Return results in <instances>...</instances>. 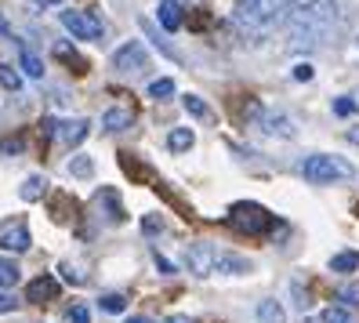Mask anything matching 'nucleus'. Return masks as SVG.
<instances>
[{
  "label": "nucleus",
  "mask_w": 359,
  "mask_h": 323,
  "mask_svg": "<svg viewBox=\"0 0 359 323\" xmlns=\"http://www.w3.org/2000/svg\"><path fill=\"white\" fill-rule=\"evenodd\" d=\"M341 26H345L341 0H302L287 18V37L294 51H316L327 48L341 33Z\"/></svg>",
  "instance_id": "1"
},
{
  "label": "nucleus",
  "mask_w": 359,
  "mask_h": 323,
  "mask_svg": "<svg viewBox=\"0 0 359 323\" xmlns=\"http://www.w3.org/2000/svg\"><path fill=\"white\" fill-rule=\"evenodd\" d=\"M298 8V0H236L232 4V22L247 37H262L287 22L290 11Z\"/></svg>",
  "instance_id": "2"
},
{
  "label": "nucleus",
  "mask_w": 359,
  "mask_h": 323,
  "mask_svg": "<svg viewBox=\"0 0 359 323\" xmlns=\"http://www.w3.org/2000/svg\"><path fill=\"white\" fill-rule=\"evenodd\" d=\"M302 175L316 185H330V182H345L355 175V167L345 157H334V153H312L302 160Z\"/></svg>",
  "instance_id": "3"
},
{
  "label": "nucleus",
  "mask_w": 359,
  "mask_h": 323,
  "mask_svg": "<svg viewBox=\"0 0 359 323\" xmlns=\"http://www.w3.org/2000/svg\"><path fill=\"white\" fill-rule=\"evenodd\" d=\"M229 225L236 232H247V236H262L272 229V214L262 207V204H250V200H240L229 207Z\"/></svg>",
  "instance_id": "4"
},
{
  "label": "nucleus",
  "mask_w": 359,
  "mask_h": 323,
  "mask_svg": "<svg viewBox=\"0 0 359 323\" xmlns=\"http://www.w3.org/2000/svg\"><path fill=\"white\" fill-rule=\"evenodd\" d=\"M145 66H149V51H145L142 40H128V44L116 48V55H113V70L123 73V77H135Z\"/></svg>",
  "instance_id": "5"
},
{
  "label": "nucleus",
  "mask_w": 359,
  "mask_h": 323,
  "mask_svg": "<svg viewBox=\"0 0 359 323\" xmlns=\"http://www.w3.org/2000/svg\"><path fill=\"white\" fill-rule=\"evenodd\" d=\"M218 247L215 244H189L185 247V269L193 276H210L218 272Z\"/></svg>",
  "instance_id": "6"
},
{
  "label": "nucleus",
  "mask_w": 359,
  "mask_h": 323,
  "mask_svg": "<svg viewBox=\"0 0 359 323\" xmlns=\"http://www.w3.org/2000/svg\"><path fill=\"white\" fill-rule=\"evenodd\" d=\"M58 18L76 40H102V22L91 11H73L69 8V11H58Z\"/></svg>",
  "instance_id": "7"
},
{
  "label": "nucleus",
  "mask_w": 359,
  "mask_h": 323,
  "mask_svg": "<svg viewBox=\"0 0 359 323\" xmlns=\"http://www.w3.org/2000/svg\"><path fill=\"white\" fill-rule=\"evenodd\" d=\"M33 236H29V225L22 218H11V222H0V251L8 254H22L29 251Z\"/></svg>",
  "instance_id": "8"
},
{
  "label": "nucleus",
  "mask_w": 359,
  "mask_h": 323,
  "mask_svg": "<svg viewBox=\"0 0 359 323\" xmlns=\"http://www.w3.org/2000/svg\"><path fill=\"white\" fill-rule=\"evenodd\" d=\"M88 120H44V135H55L62 145H80L83 138H88Z\"/></svg>",
  "instance_id": "9"
},
{
  "label": "nucleus",
  "mask_w": 359,
  "mask_h": 323,
  "mask_svg": "<svg viewBox=\"0 0 359 323\" xmlns=\"http://www.w3.org/2000/svg\"><path fill=\"white\" fill-rule=\"evenodd\" d=\"M255 124L262 135H272V138H294V120L283 117V113H269V110H255Z\"/></svg>",
  "instance_id": "10"
},
{
  "label": "nucleus",
  "mask_w": 359,
  "mask_h": 323,
  "mask_svg": "<svg viewBox=\"0 0 359 323\" xmlns=\"http://www.w3.org/2000/svg\"><path fill=\"white\" fill-rule=\"evenodd\" d=\"M58 294V279L55 276H36L29 279V287H26V301H33V305H44V301H51Z\"/></svg>",
  "instance_id": "11"
},
{
  "label": "nucleus",
  "mask_w": 359,
  "mask_h": 323,
  "mask_svg": "<svg viewBox=\"0 0 359 323\" xmlns=\"http://www.w3.org/2000/svg\"><path fill=\"white\" fill-rule=\"evenodd\" d=\"M156 18H160V26H163L167 33H175V29L185 22V8H182V0H160Z\"/></svg>",
  "instance_id": "12"
},
{
  "label": "nucleus",
  "mask_w": 359,
  "mask_h": 323,
  "mask_svg": "<svg viewBox=\"0 0 359 323\" xmlns=\"http://www.w3.org/2000/svg\"><path fill=\"white\" fill-rule=\"evenodd\" d=\"M131 124H135V113L123 110V105H113V110L102 113V127H105V131H128Z\"/></svg>",
  "instance_id": "13"
},
{
  "label": "nucleus",
  "mask_w": 359,
  "mask_h": 323,
  "mask_svg": "<svg viewBox=\"0 0 359 323\" xmlns=\"http://www.w3.org/2000/svg\"><path fill=\"white\" fill-rule=\"evenodd\" d=\"M193 142H196V135L189 131V127H175V131L167 135V145H171L175 153H185V149H193Z\"/></svg>",
  "instance_id": "14"
},
{
  "label": "nucleus",
  "mask_w": 359,
  "mask_h": 323,
  "mask_svg": "<svg viewBox=\"0 0 359 323\" xmlns=\"http://www.w3.org/2000/svg\"><path fill=\"white\" fill-rule=\"evenodd\" d=\"M330 269L334 272H355L359 269V251H341L330 258Z\"/></svg>",
  "instance_id": "15"
},
{
  "label": "nucleus",
  "mask_w": 359,
  "mask_h": 323,
  "mask_svg": "<svg viewBox=\"0 0 359 323\" xmlns=\"http://www.w3.org/2000/svg\"><path fill=\"white\" fill-rule=\"evenodd\" d=\"M44 192H48V182L40 178V175H33V178H26V182H22V189H18V197H22V200H40Z\"/></svg>",
  "instance_id": "16"
},
{
  "label": "nucleus",
  "mask_w": 359,
  "mask_h": 323,
  "mask_svg": "<svg viewBox=\"0 0 359 323\" xmlns=\"http://www.w3.org/2000/svg\"><path fill=\"white\" fill-rule=\"evenodd\" d=\"M18 272H22V269H18L11 258H0V291L15 287V284H18Z\"/></svg>",
  "instance_id": "17"
},
{
  "label": "nucleus",
  "mask_w": 359,
  "mask_h": 323,
  "mask_svg": "<svg viewBox=\"0 0 359 323\" xmlns=\"http://www.w3.org/2000/svg\"><path fill=\"white\" fill-rule=\"evenodd\" d=\"M258 319L262 323H283V305H280V301H262V305H258Z\"/></svg>",
  "instance_id": "18"
},
{
  "label": "nucleus",
  "mask_w": 359,
  "mask_h": 323,
  "mask_svg": "<svg viewBox=\"0 0 359 323\" xmlns=\"http://www.w3.org/2000/svg\"><path fill=\"white\" fill-rule=\"evenodd\" d=\"M98 204H105V207H109V218L123 222V207H120V197H116L113 189H102V192H98Z\"/></svg>",
  "instance_id": "19"
},
{
  "label": "nucleus",
  "mask_w": 359,
  "mask_h": 323,
  "mask_svg": "<svg viewBox=\"0 0 359 323\" xmlns=\"http://www.w3.org/2000/svg\"><path fill=\"white\" fill-rule=\"evenodd\" d=\"M0 88H4V91H18V88H22V77H18V70L4 66V62H0Z\"/></svg>",
  "instance_id": "20"
},
{
  "label": "nucleus",
  "mask_w": 359,
  "mask_h": 323,
  "mask_svg": "<svg viewBox=\"0 0 359 323\" xmlns=\"http://www.w3.org/2000/svg\"><path fill=\"white\" fill-rule=\"evenodd\" d=\"M55 55H58V58H66L69 66H73V73H88V66H83V62H80V55H76L69 44H55Z\"/></svg>",
  "instance_id": "21"
},
{
  "label": "nucleus",
  "mask_w": 359,
  "mask_h": 323,
  "mask_svg": "<svg viewBox=\"0 0 359 323\" xmlns=\"http://www.w3.org/2000/svg\"><path fill=\"white\" fill-rule=\"evenodd\" d=\"M182 102H185V110L193 113V117H200V120H210V105H207L203 98H196V95H185Z\"/></svg>",
  "instance_id": "22"
},
{
  "label": "nucleus",
  "mask_w": 359,
  "mask_h": 323,
  "mask_svg": "<svg viewBox=\"0 0 359 323\" xmlns=\"http://www.w3.org/2000/svg\"><path fill=\"white\" fill-rule=\"evenodd\" d=\"M22 73H29L33 80H40V77H44V62H40L36 55H29V51H22Z\"/></svg>",
  "instance_id": "23"
},
{
  "label": "nucleus",
  "mask_w": 359,
  "mask_h": 323,
  "mask_svg": "<svg viewBox=\"0 0 359 323\" xmlns=\"http://www.w3.org/2000/svg\"><path fill=\"white\" fill-rule=\"evenodd\" d=\"M320 323H348V309L330 305V309H323V312H320Z\"/></svg>",
  "instance_id": "24"
},
{
  "label": "nucleus",
  "mask_w": 359,
  "mask_h": 323,
  "mask_svg": "<svg viewBox=\"0 0 359 323\" xmlns=\"http://www.w3.org/2000/svg\"><path fill=\"white\" fill-rule=\"evenodd\" d=\"M102 309L105 312H123V309H128V298H123V294H105L102 298Z\"/></svg>",
  "instance_id": "25"
},
{
  "label": "nucleus",
  "mask_w": 359,
  "mask_h": 323,
  "mask_svg": "<svg viewBox=\"0 0 359 323\" xmlns=\"http://www.w3.org/2000/svg\"><path fill=\"white\" fill-rule=\"evenodd\" d=\"M149 95H153V98H167V95H175V80H153V84H149Z\"/></svg>",
  "instance_id": "26"
},
{
  "label": "nucleus",
  "mask_w": 359,
  "mask_h": 323,
  "mask_svg": "<svg viewBox=\"0 0 359 323\" xmlns=\"http://www.w3.org/2000/svg\"><path fill=\"white\" fill-rule=\"evenodd\" d=\"M337 301H345V305H359V284H345L337 291Z\"/></svg>",
  "instance_id": "27"
},
{
  "label": "nucleus",
  "mask_w": 359,
  "mask_h": 323,
  "mask_svg": "<svg viewBox=\"0 0 359 323\" xmlns=\"http://www.w3.org/2000/svg\"><path fill=\"white\" fill-rule=\"evenodd\" d=\"M22 153V138H0V157H18Z\"/></svg>",
  "instance_id": "28"
},
{
  "label": "nucleus",
  "mask_w": 359,
  "mask_h": 323,
  "mask_svg": "<svg viewBox=\"0 0 359 323\" xmlns=\"http://www.w3.org/2000/svg\"><path fill=\"white\" fill-rule=\"evenodd\" d=\"M69 171H73V175H80V178H83V175H91V171H95V164H91L88 157H76V160L69 164Z\"/></svg>",
  "instance_id": "29"
},
{
  "label": "nucleus",
  "mask_w": 359,
  "mask_h": 323,
  "mask_svg": "<svg viewBox=\"0 0 359 323\" xmlns=\"http://www.w3.org/2000/svg\"><path fill=\"white\" fill-rule=\"evenodd\" d=\"M334 113H337V117L355 113V102H352V98H337V102H334Z\"/></svg>",
  "instance_id": "30"
},
{
  "label": "nucleus",
  "mask_w": 359,
  "mask_h": 323,
  "mask_svg": "<svg viewBox=\"0 0 359 323\" xmlns=\"http://www.w3.org/2000/svg\"><path fill=\"white\" fill-rule=\"evenodd\" d=\"M69 323H91V312L83 309V305H73L69 309Z\"/></svg>",
  "instance_id": "31"
},
{
  "label": "nucleus",
  "mask_w": 359,
  "mask_h": 323,
  "mask_svg": "<svg viewBox=\"0 0 359 323\" xmlns=\"http://www.w3.org/2000/svg\"><path fill=\"white\" fill-rule=\"evenodd\" d=\"M15 309H18V301L8 291H0V312H15Z\"/></svg>",
  "instance_id": "32"
},
{
  "label": "nucleus",
  "mask_w": 359,
  "mask_h": 323,
  "mask_svg": "<svg viewBox=\"0 0 359 323\" xmlns=\"http://www.w3.org/2000/svg\"><path fill=\"white\" fill-rule=\"evenodd\" d=\"M294 80H312V66L302 62V66H294Z\"/></svg>",
  "instance_id": "33"
},
{
  "label": "nucleus",
  "mask_w": 359,
  "mask_h": 323,
  "mask_svg": "<svg viewBox=\"0 0 359 323\" xmlns=\"http://www.w3.org/2000/svg\"><path fill=\"white\" fill-rule=\"evenodd\" d=\"M142 229H145V232H160V229H163V222H160V218H145V222H142Z\"/></svg>",
  "instance_id": "34"
},
{
  "label": "nucleus",
  "mask_w": 359,
  "mask_h": 323,
  "mask_svg": "<svg viewBox=\"0 0 359 323\" xmlns=\"http://www.w3.org/2000/svg\"><path fill=\"white\" fill-rule=\"evenodd\" d=\"M156 265H160V272H167V276H171V272H175V265H171V262H167V258H163V254H156Z\"/></svg>",
  "instance_id": "35"
},
{
  "label": "nucleus",
  "mask_w": 359,
  "mask_h": 323,
  "mask_svg": "<svg viewBox=\"0 0 359 323\" xmlns=\"http://www.w3.org/2000/svg\"><path fill=\"white\" fill-rule=\"evenodd\" d=\"M163 323H193L189 316H171V319H163Z\"/></svg>",
  "instance_id": "36"
},
{
  "label": "nucleus",
  "mask_w": 359,
  "mask_h": 323,
  "mask_svg": "<svg viewBox=\"0 0 359 323\" xmlns=\"http://www.w3.org/2000/svg\"><path fill=\"white\" fill-rule=\"evenodd\" d=\"M128 323H153V319H149V316H131Z\"/></svg>",
  "instance_id": "37"
},
{
  "label": "nucleus",
  "mask_w": 359,
  "mask_h": 323,
  "mask_svg": "<svg viewBox=\"0 0 359 323\" xmlns=\"http://www.w3.org/2000/svg\"><path fill=\"white\" fill-rule=\"evenodd\" d=\"M36 4H58V0H36Z\"/></svg>",
  "instance_id": "38"
},
{
  "label": "nucleus",
  "mask_w": 359,
  "mask_h": 323,
  "mask_svg": "<svg viewBox=\"0 0 359 323\" xmlns=\"http://www.w3.org/2000/svg\"><path fill=\"white\" fill-rule=\"evenodd\" d=\"M348 138H352V142H359V131H352V135H348Z\"/></svg>",
  "instance_id": "39"
},
{
  "label": "nucleus",
  "mask_w": 359,
  "mask_h": 323,
  "mask_svg": "<svg viewBox=\"0 0 359 323\" xmlns=\"http://www.w3.org/2000/svg\"><path fill=\"white\" fill-rule=\"evenodd\" d=\"M0 29H4V33H8V22H4V18H0Z\"/></svg>",
  "instance_id": "40"
}]
</instances>
